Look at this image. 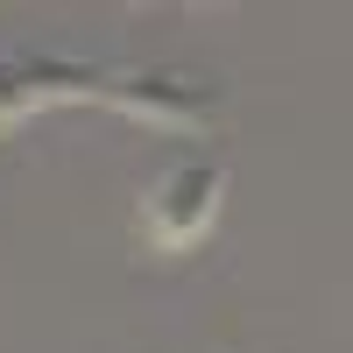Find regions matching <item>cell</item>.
I'll list each match as a JSON object with an SVG mask.
<instances>
[{
  "label": "cell",
  "instance_id": "1",
  "mask_svg": "<svg viewBox=\"0 0 353 353\" xmlns=\"http://www.w3.org/2000/svg\"><path fill=\"white\" fill-rule=\"evenodd\" d=\"M57 99H106L156 128H198L205 106H212L198 85L163 78V71H92V64H64V57H0V128Z\"/></svg>",
  "mask_w": 353,
  "mask_h": 353
},
{
  "label": "cell",
  "instance_id": "2",
  "mask_svg": "<svg viewBox=\"0 0 353 353\" xmlns=\"http://www.w3.org/2000/svg\"><path fill=\"white\" fill-rule=\"evenodd\" d=\"M219 198H226V170L219 163H176L141 191V233L156 248H191L219 219Z\"/></svg>",
  "mask_w": 353,
  "mask_h": 353
}]
</instances>
